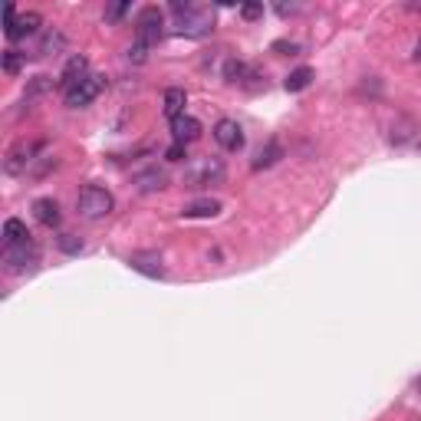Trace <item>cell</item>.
I'll use <instances>...</instances> for the list:
<instances>
[{"label": "cell", "mask_w": 421, "mask_h": 421, "mask_svg": "<svg viewBox=\"0 0 421 421\" xmlns=\"http://www.w3.org/2000/svg\"><path fill=\"white\" fill-rule=\"evenodd\" d=\"M172 13H174V30L182 33V37H208L210 30H214V13L204 7H194V4H182V0H174L172 4Z\"/></svg>", "instance_id": "1"}, {"label": "cell", "mask_w": 421, "mask_h": 421, "mask_svg": "<svg viewBox=\"0 0 421 421\" xmlns=\"http://www.w3.org/2000/svg\"><path fill=\"white\" fill-rule=\"evenodd\" d=\"M224 162L218 155H208V158H194L188 168H184V188H214V184L224 182Z\"/></svg>", "instance_id": "2"}, {"label": "cell", "mask_w": 421, "mask_h": 421, "mask_svg": "<svg viewBox=\"0 0 421 421\" xmlns=\"http://www.w3.org/2000/svg\"><path fill=\"white\" fill-rule=\"evenodd\" d=\"M115 208V198L109 188H99V184H86L83 191H79L76 198V210H79V218H86V220H102L109 218Z\"/></svg>", "instance_id": "3"}, {"label": "cell", "mask_w": 421, "mask_h": 421, "mask_svg": "<svg viewBox=\"0 0 421 421\" xmlns=\"http://www.w3.org/2000/svg\"><path fill=\"white\" fill-rule=\"evenodd\" d=\"M165 37V17L158 7H145L138 10V17H135V43H142V47H158V40Z\"/></svg>", "instance_id": "4"}, {"label": "cell", "mask_w": 421, "mask_h": 421, "mask_svg": "<svg viewBox=\"0 0 421 421\" xmlns=\"http://www.w3.org/2000/svg\"><path fill=\"white\" fill-rule=\"evenodd\" d=\"M4 263H7L10 273H30V270H37V263H40L37 244H33V240H23V244L4 247Z\"/></svg>", "instance_id": "5"}, {"label": "cell", "mask_w": 421, "mask_h": 421, "mask_svg": "<svg viewBox=\"0 0 421 421\" xmlns=\"http://www.w3.org/2000/svg\"><path fill=\"white\" fill-rule=\"evenodd\" d=\"M102 86H105V76H96V73H93V76H86L79 86H73L69 93H63V99H66L69 109H86V105L102 93Z\"/></svg>", "instance_id": "6"}, {"label": "cell", "mask_w": 421, "mask_h": 421, "mask_svg": "<svg viewBox=\"0 0 421 421\" xmlns=\"http://www.w3.org/2000/svg\"><path fill=\"white\" fill-rule=\"evenodd\" d=\"M37 152H40V142H27V138L17 142L7 152V158H4V172H7V174H23L30 165H33Z\"/></svg>", "instance_id": "7"}, {"label": "cell", "mask_w": 421, "mask_h": 421, "mask_svg": "<svg viewBox=\"0 0 421 421\" xmlns=\"http://www.w3.org/2000/svg\"><path fill=\"white\" fill-rule=\"evenodd\" d=\"M132 184H135V191H142V194L165 191V188H168V172H165V168H158V165H152V168L135 172L132 174Z\"/></svg>", "instance_id": "8"}, {"label": "cell", "mask_w": 421, "mask_h": 421, "mask_svg": "<svg viewBox=\"0 0 421 421\" xmlns=\"http://www.w3.org/2000/svg\"><path fill=\"white\" fill-rule=\"evenodd\" d=\"M214 138H218V145L224 152H240V148H244V129H240L234 119H220V122L214 125Z\"/></svg>", "instance_id": "9"}, {"label": "cell", "mask_w": 421, "mask_h": 421, "mask_svg": "<svg viewBox=\"0 0 421 421\" xmlns=\"http://www.w3.org/2000/svg\"><path fill=\"white\" fill-rule=\"evenodd\" d=\"M86 76H93V73H89V59L83 57V53H76V57H69V63L63 66V73H59V89L69 93V89L79 86Z\"/></svg>", "instance_id": "10"}, {"label": "cell", "mask_w": 421, "mask_h": 421, "mask_svg": "<svg viewBox=\"0 0 421 421\" xmlns=\"http://www.w3.org/2000/svg\"><path fill=\"white\" fill-rule=\"evenodd\" d=\"M201 122H198V119H194V115H178V119H172V138L178 145H188V142H198V138H201Z\"/></svg>", "instance_id": "11"}, {"label": "cell", "mask_w": 421, "mask_h": 421, "mask_svg": "<svg viewBox=\"0 0 421 421\" xmlns=\"http://www.w3.org/2000/svg\"><path fill=\"white\" fill-rule=\"evenodd\" d=\"M129 267L138 270V273H145V277H152V280H162L165 277L162 257H158L155 250H138V254H132V257H129Z\"/></svg>", "instance_id": "12"}, {"label": "cell", "mask_w": 421, "mask_h": 421, "mask_svg": "<svg viewBox=\"0 0 421 421\" xmlns=\"http://www.w3.org/2000/svg\"><path fill=\"white\" fill-rule=\"evenodd\" d=\"M40 27H43V17H40L37 10H27V13H20L13 23H7L4 33H7V40H23V37H30V33H37Z\"/></svg>", "instance_id": "13"}, {"label": "cell", "mask_w": 421, "mask_h": 421, "mask_svg": "<svg viewBox=\"0 0 421 421\" xmlns=\"http://www.w3.org/2000/svg\"><path fill=\"white\" fill-rule=\"evenodd\" d=\"M33 218L43 224V227H57L59 224V204L53 198H37L33 201Z\"/></svg>", "instance_id": "14"}, {"label": "cell", "mask_w": 421, "mask_h": 421, "mask_svg": "<svg viewBox=\"0 0 421 421\" xmlns=\"http://www.w3.org/2000/svg\"><path fill=\"white\" fill-rule=\"evenodd\" d=\"M184 105H188V93H184L182 86L165 89V115H168V119H178V115H184Z\"/></svg>", "instance_id": "15"}, {"label": "cell", "mask_w": 421, "mask_h": 421, "mask_svg": "<svg viewBox=\"0 0 421 421\" xmlns=\"http://www.w3.org/2000/svg\"><path fill=\"white\" fill-rule=\"evenodd\" d=\"M63 47H66V37H63L59 30H47V33L40 37L37 57H53V53H63Z\"/></svg>", "instance_id": "16"}, {"label": "cell", "mask_w": 421, "mask_h": 421, "mask_svg": "<svg viewBox=\"0 0 421 421\" xmlns=\"http://www.w3.org/2000/svg\"><path fill=\"white\" fill-rule=\"evenodd\" d=\"M280 158H283V145L273 138V142H267V148H260V155L254 158V172H263L270 165H277Z\"/></svg>", "instance_id": "17"}, {"label": "cell", "mask_w": 421, "mask_h": 421, "mask_svg": "<svg viewBox=\"0 0 421 421\" xmlns=\"http://www.w3.org/2000/svg\"><path fill=\"white\" fill-rule=\"evenodd\" d=\"M23 240H30L27 224H23V220H17V218L4 220V244H7V247H13V244H23Z\"/></svg>", "instance_id": "18"}, {"label": "cell", "mask_w": 421, "mask_h": 421, "mask_svg": "<svg viewBox=\"0 0 421 421\" xmlns=\"http://www.w3.org/2000/svg\"><path fill=\"white\" fill-rule=\"evenodd\" d=\"M218 210H220V201H214V198H201V201L184 204L182 214L184 218H214Z\"/></svg>", "instance_id": "19"}, {"label": "cell", "mask_w": 421, "mask_h": 421, "mask_svg": "<svg viewBox=\"0 0 421 421\" xmlns=\"http://www.w3.org/2000/svg\"><path fill=\"white\" fill-rule=\"evenodd\" d=\"M250 69H254V66L240 63V59H227V63H224V79H227V83H240V86H247Z\"/></svg>", "instance_id": "20"}, {"label": "cell", "mask_w": 421, "mask_h": 421, "mask_svg": "<svg viewBox=\"0 0 421 421\" xmlns=\"http://www.w3.org/2000/svg\"><path fill=\"white\" fill-rule=\"evenodd\" d=\"M313 83V69L309 66H300V69H293L287 79H283V86H287V93H303V89Z\"/></svg>", "instance_id": "21"}, {"label": "cell", "mask_w": 421, "mask_h": 421, "mask_svg": "<svg viewBox=\"0 0 421 421\" xmlns=\"http://www.w3.org/2000/svg\"><path fill=\"white\" fill-rule=\"evenodd\" d=\"M23 59H27V53H20V49H4V73H7V76H17L20 66H23Z\"/></svg>", "instance_id": "22"}, {"label": "cell", "mask_w": 421, "mask_h": 421, "mask_svg": "<svg viewBox=\"0 0 421 421\" xmlns=\"http://www.w3.org/2000/svg\"><path fill=\"white\" fill-rule=\"evenodd\" d=\"M57 247L63 250V254H79V250H83V240H79L76 234H59V237H57Z\"/></svg>", "instance_id": "23"}, {"label": "cell", "mask_w": 421, "mask_h": 421, "mask_svg": "<svg viewBox=\"0 0 421 421\" xmlns=\"http://www.w3.org/2000/svg\"><path fill=\"white\" fill-rule=\"evenodd\" d=\"M270 49H273V53H280V57H297V53H300V47L293 43V40H277Z\"/></svg>", "instance_id": "24"}, {"label": "cell", "mask_w": 421, "mask_h": 421, "mask_svg": "<svg viewBox=\"0 0 421 421\" xmlns=\"http://www.w3.org/2000/svg\"><path fill=\"white\" fill-rule=\"evenodd\" d=\"M125 57H129V63H145V59H148V47H142V43H132Z\"/></svg>", "instance_id": "25"}, {"label": "cell", "mask_w": 421, "mask_h": 421, "mask_svg": "<svg viewBox=\"0 0 421 421\" xmlns=\"http://www.w3.org/2000/svg\"><path fill=\"white\" fill-rule=\"evenodd\" d=\"M240 17L244 20H260L263 17V4H244V7H240Z\"/></svg>", "instance_id": "26"}, {"label": "cell", "mask_w": 421, "mask_h": 421, "mask_svg": "<svg viewBox=\"0 0 421 421\" xmlns=\"http://www.w3.org/2000/svg\"><path fill=\"white\" fill-rule=\"evenodd\" d=\"M165 158H168V162H184V158H188V155H184V145L172 142L168 145V152H165Z\"/></svg>", "instance_id": "27"}, {"label": "cell", "mask_w": 421, "mask_h": 421, "mask_svg": "<svg viewBox=\"0 0 421 421\" xmlns=\"http://www.w3.org/2000/svg\"><path fill=\"white\" fill-rule=\"evenodd\" d=\"M129 13V4H115V7H105V20H122Z\"/></svg>", "instance_id": "28"}, {"label": "cell", "mask_w": 421, "mask_h": 421, "mask_svg": "<svg viewBox=\"0 0 421 421\" xmlns=\"http://www.w3.org/2000/svg\"><path fill=\"white\" fill-rule=\"evenodd\" d=\"M415 59H421V40H418V47H415Z\"/></svg>", "instance_id": "29"}, {"label": "cell", "mask_w": 421, "mask_h": 421, "mask_svg": "<svg viewBox=\"0 0 421 421\" xmlns=\"http://www.w3.org/2000/svg\"><path fill=\"white\" fill-rule=\"evenodd\" d=\"M418 148H421V142H418Z\"/></svg>", "instance_id": "30"}]
</instances>
